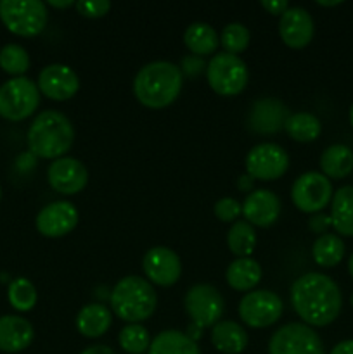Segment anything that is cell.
<instances>
[{"label":"cell","mask_w":353,"mask_h":354,"mask_svg":"<svg viewBox=\"0 0 353 354\" xmlns=\"http://www.w3.org/2000/svg\"><path fill=\"white\" fill-rule=\"evenodd\" d=\"M180 69H183V73H185L187 76H197L199 75V73H203V69H204V62H203V59L201 57H197V55H189V57H185L182 61V68Z\"/></svg>","instance_id":"obj_38"},{"label":"cell","mask_w":353,"mask_h":354,"mask_svg":"<svg viewBox=\"0 0 353 354\" xmlns=\"http://www.w3.org/2000/svg\"><path fill=\"white\" fill-rule=\"evenodd\" d=\"M7 299H9L10 306L14 310L23 311L24 313V311L33 310L35 304H37L38 294L30 280L24 279V277H19V279L10 282L9 290H7Z\"/></svg>","instance_id":"obj_31"},{"label":"cell","mask_w":353,"mask_h":354,"mask_svg":"<svg viewBox=\"0 0 353 354\" xmlns=\"http://www.w3.org/2000/svg\"><path fill=\"white\" fill-rule=\"evenodd\" d=\"M350 123H352V127H353V104H352V107H350Z\"/></svg>","instance_id":"obj_46"},{"label":"cell","mask_w":353,"mask_h":354,"mask_svg":"<svg viewBox=\"0 0 353 354\" xmlns=\"http://www.w3.org/2000/svg\"><path fill=\"white\" fill-rule=\"evenodd\" d=\"M227 244L237 258H249L256 248V232L248 221H234L228 230Z\"/></svg>","instance_id":"obj_30"},{"label":"cell","mask_w":353,"mask_h":354,"mask_svg":"<svg viewBox=\"0 0 353 354\" xmlns=\"http://www.w3.org/2000/svg\"><path fill=\"white\" fill-rule=\"evenodd\" d=\"M109 301L118 318L128 324H138L147 320L154 313L158 296L149 280L137 275H128L114 286Z\"/></svg>","instance_id":"obj_4"},{"label":"cell","mask_w":353,"mask_h":354,"mask_svg":"<svg viewBox=\"0 0 353 354\" xmlns=\"http://www.w3.org/2000/svg\"><path fill=\"white\" fill-rule=\"evenodd\" d=\"M75 7L78 14L93 19V17L106 16L111 9V2L109 0H80L75 3Z\"/></svg>","instance_id":"obj_36"},{"label":"cell","mask_w":353,"mask_h":354,"mask_svg":"<svg viewBox=\"0 0 353 354\" xmlns=\"http://www.w3.org/2000/svg\"><path fill=\"white\" fill-rule=\"evenodd\" d=\"M149 354H201V351L196 341L183 332L165 330L152 339Z\"/></svg>","instance_id":"obj_27"},{"label":"cell","mask_w":353,"mask_h":354,"mask_svg":"<svg viewBox=\"0 0 353 354\" xmlns=\"http://www.w3.org/2000/svg\"><path fill=\"white\" fill-rule=\"evenodd\" d=\"M331 221L334 230L345 237H353V187L338 189L332 196Z\"/></svg>","instance_id":"obj_23"},{"label":"cell","mask_w":353,"mask_h":354,"mask_svg":"<svg viewBox=\"0 0 353 354\" xmlns=\"http://www.w3.org/2000/svg\"><path fill=\"white\" fill-rule=\"evenodd\" d=\"M0 68L14 78L23 76L30 69V55L17 44H7L0 48Z\"/></svg>","instance_id":"obj_32"},{"label":"cell","mask_w":353,"mask_h":354,"mask_svg":"<svg viewBox=\"0 0 353 354\" xmlns=\"http://www.w3.org/2000/svg\"><path fill=\"white\" fill-rule=\"evenodd\" d=\"M120 346L128 354H142L147 351L151 346L147 328L141 324H128L120 332Z\"/></svg>","instance_id":"obj_33"},{"label":"cell","mask_w":353,"mask_h":354,"mask_svg":"<svg viewBox=\"0 0 353 354\" xmlns=\"http://www.w3.org/2000/svg\"><path fill=\"white\" fill-rule=\"evenodd\" d=\"M242 214L249 225L270 227L280 214V199L266 189L253 190L242 203Z\"/></svg>","instance_id":"obj_18"},{"label":"cell","mask_w":353,"mask_h":354,"mask_svg":"<svg viewBox=\"0 0 353 354\" xmlns=\"http://www.w3.org/2000/svg\"><path fill=\"white\" fill-rule=\"evenodd\" d=\"M40 90L26 76L10 78L0 86V116L7 121H23L37 111Z\"/></svg>","instance_id":"obj_6"},{"label":"cell","mask_w":353,"mask_h":354,"mask_svg":"<svg viewBox=\"0 0 353 354\" xmlns=\"http://www.w3.org/2000/svg\"><path fill=\"white\" fill-rule=\"evenodd\" d=\"M279 33L284 44L291 48H303L311 41L315 33L314 19L303 7H289L280 16Z\"/></svg>","instance_id":"obj_17"},{"label":"cell","mask_w":353,"mask_h":354,"mask_svg":"<svg viewBox=\"0 0 353 354\" xmlns=\"http://www.w3.org/2000/svg\"><path fill=\"white\" fill-rule=\"evenodd\" d=\"M291 304L308 327H325L339 317L341 290L324 273H305L291 286Z\"/></svg>","instance_id":"obj_1"},{"label":"cell","mask_w":353,"mask_h":354,"mask_svg":"<svg viewBox=\"0 0 353 354\" xmlns=\"http://www.w3.org/2000/svg\"><path fill=\"white\" fill-rule=\"evenodd\" d=\"M28 147L42 159H59L71 149L75 128L59 111H44L28 128Z\"/></svg>","instance_id":"obj_3"},{"label":"cell","mask_w":353,"mask_h":354,"mask_svg":"<svg viewBox=\"0 0 353 354\" xmlns=\"http://www.w3.org/2000/svg\"><path fill=\"white\" fill-rule=\"evenodd\" d=\"M211 342L224 354H239L248 346V334L239 324L230 320L218 322L211 330Z\"/></svg>","instance_id":"obj_22"},{"label":"cell","mask_w":353,"mask_h":354,"mask_svg":"<svg viewBox=\"0 0 353 354\" xmlns=\"http://www.w3.org/2000/svg\"><path fill=\"white\" fill-rule=\"evenodd\" d=\"M111 322H113L111 311L104 304L93 303L80 310L76 317V328L83 337L97 339L106 334L107 328L111 327Z\"/></svg>","instance_id":"obj_21"},{"label":"cell","mask_w":353,"mask_h":354,"mask_svg":"<svg viewBox=\"0 0 353 354\" xmlns=\"http://www.w3.org/2000/svg\"><path fill=\"white\" fill-rule=\"evenodd\" d=\"M38 90L51 100H68L80 90V78L69 66H45L38 75Z\"/></svg>","instance_id":"obj_16"},{"label":"cell","mask_w":353,"mask_h":354,"mask_svg":"<svg viewBox=\"0 0 353 354\" xmlns=\"http://www.w3.org/2000/svg\"><path fill=\"white\" fill-rule=\"evenodd\" d=\"M253 187V178L249 175H244L239 178V189L241 190H251Z\"/></svg>","instance_id":"obj_42"},{"label":"cell","mask_w":353,"mask_h":354,"mask_svg":"<svg viewBox=\"0 0 353 354\" xmlns=\"http://www.w3.org/2000/svg\"><path fill=\"white\" fill-rule=\"evenodd\" d=\"M318 6L322 7H334V6H339L341 3V0H332V2H325V0H317Z\"/></svg>","instance_id":"obj_44"},{"label":"cell","mask_w":353,"mask_h":354,"mask_svg":"<svg viewBox=\"0 0 353 354\" xmlns=\"http://www.w3.org/2000/svg\"><path fill=\"white\" fill-rule=\"evenodd\" d=\"M332 185L327 176L317 171H308L298 176L291 189V199L301 213H320L329 201H332Z\"/></svg>","instance_id":"obj_10"},{"label":"cell","mask_w":353,"mask_h":354,"mask_svg":"<svg viewBox=\"0 0 353 354\" xmlns=\"http://www.w3.org/2000/svg\"><path fill=\"white\" fill-rule=\"evenodd\" d=\"M220 44L227 50V54H241L249 45V31L244 24L230 23L221 30Z\"/></svg>","instance_id":"obj_34"},{"label":"cell","mask_w":353,"mask_h":354,"mask_svg":"<svg viewBox=\"0 0 353 354\" xmlns=\"http://www.w3.org/2000/svg\"><path fill=\"white\" fill-rule=\"evenodd\" d=\"M37 230L44 237H64L78 223V211L68 201H55L47 204L37 216Z\"/></svg>","instance_id":"obj_15"},{"label":"cell","mask_w":353,"mask_h":354,"mask_svg":"<svg viewBox=\"0 0 353 354\" xmlns=\"http://www.w3.org/2000/svg\"><path fill=\"white\" fill-rule=\"evenodd\" d=\"M227 283L234 290L246 292V290L255 289L262 280V268L258 263L251 258H239L228 265L225 273Z\"/></svg>","instance_id":"obj_24"},{"label":"cell","mask_w":353,"mask_h":354,"mask_svg":"<svg viewBox=\"0 0 353 354\" xmlns=\"http://www.w3.org/2000/svg\"><path fill=\"white\" fill-rule=\"evenodd\" d=\"M33 325L17 315L0 317V351L19 353L33 342Z\"/></svg>","instance_id":"obj_20"},{"label":"cell","mask_w":353,"mask_h":354,"mask_svg":"<svg viewBox=\"0 0 353 354\" xmlns=\"http://www.w3.org/2000/svg\"><path fill=\"white\" fill-rule=\"evenodd\" d=\"M182 83V69L173 62L154 61L138 69L134 80V93L142 106L163 109L179 97Z\"/></svg>","instance_id":"obj_2"},{"label":"cell","mask_w":353,"mask_h":354,"mask_svg":"<svg viewBox=\"0 0 353 354\" xmlns=\"http://www.w3.org/2000/svg\"><path fill=\"white\" fill-rule=\"evenodd\" d=\"M289 118L286 106L275 99L256 100L248 118V127L256 133H277Z\"/></svg>","instance_id":"obj_19"},{"label":"cell","mask_w":353,"mask_h":354,"mask_svg":"<svg viewBox=\"0 0 353 354\" xmlns=\"http://www.w3.org/2000/svg\"><path fill=\"white\" fill-rule=\"evenodd\" d=\"M322 175L327 178H345L353 171V152L343 144H334L320 156Z\"/></svg>","instance_id":"obj_25"},{"label":"cell","mask_w":353,"mask_h":354,"mask_svg":"<svg viewBox=\"0 0 353 354\" xmlns=\"http://www.w3.org/2000/svg\"><path fill=\"white\" fill-rule=\"evenodd\" d=\"M76 2H73V0H62V2H57V0H51L48 2V6L55 7V9H68V7L75 6Z\"/></svg>","instance_id":"obj_43"},{"label":"cell","mask_w":353,"mask_h":354,"mask_svg":"<svg viewBox=\"0 0 353 354\" xmlns=\"http://www.w3.org/2000/svg\"><path fill=\"white\" fill-rule=\"evenodd\" d=\"M0 21L17 37H37L47 26V6L40 0H0Z\"/></svg>","instance_id":"obj_5"},{"label":"cell","mask_w":353,"mask_h":354,"mask_svg":"<svg viewBox=\"0 0 353 354\" xmlns=\"http://www.w3.org/2000/svg\"><path fill=\"white\" fill-rule=\"evenodd\" d=\"M269 354H325L322 339L305 324H287L270 337Z\"/></svg>","instance_id":"obj_8"},{"label":"cell","mask_w":353,"mask_h":354,"mask_svg":"<svg viewBox=\"0 0 353 354\" xmlns=\"http://www.w3.org/2000/svg\"><path fill=\"white\" fill-rule=\"evenodd\" d=\"M262 7L269 14H280L282 16L289 9V2L287 0H262Z\"/></svg>","instance_id":"obj_39"},{"label":"cell","mask_w":353,"mask_h":354,"mask_svg":"<svg viewBox=\"0 0 353 354\" xmlns=\"http://www.w3.org/2000/svg\"><path fill=\"white\" fill-rule=\"evenodd\" d=\"M142 268L149 282L161 287L175 286L182 275V263L176 252L163 245L152 248L145 252Z\"/></svg>","instance_id":"obj_13"},{"label":"cell","mask_w":353,"mask_h":354,"mask_svg":"<svg viewBox=\"0 0 353 354\" xmlns=\"http://www.w3.org/2000/svg\"><path fill=\"white\" fill-rule=\"evenodd\" d=\"M348 272H350V275L353 277V254L350 256V261H348Z\"/></svg>","instance_id":"obj_45"},{"label":"cell","mask_w":353,"mask_h":354,"mask_svg":"<svg viewBox=\"0 0 353 354\" xmlns=\"http://www.w3.org/2000/svg\"><path fill=\"white\" fill-rule=\"evenodd\" d=\"M80 354H114L113 349L106 344H97V346H90V348L83 349Z\"/></svg>","instance_id":"obj_41"},{"label":"cell","mask_w":353,"mask_h":354,"mask_svg":"<svg viewBox=\"0 0 353 354\" xmlns=\"http://www.w3.org/2000/svg\"><path fill=\"white\" fill-rule=\"evenodd\" d=\"M289 168L287 152L280 145L265 142L258 144L246 156V171L253 180L270 182L284 175Z\"/></svg>","instance_id":"obj_12"},{"label":"cell","mask_w":353,"mask_h":354,"mask_svg":"<svg viewBox=\"0 0 353 354\" xmlns=\"http://www.w3.org/2000/svg\"><path fill=\"white\" fill-rule=\"evenodd\" d=\"M331 354H353V341L350 339V341L339 342V344H336L332 348Z\"/></svg>","instance_id":"obj_40"},{"label":"cell","mask_w":353,"mask_h":354,"mask_svg":"<svg viewBox=\"0 0 353 354\" xmlns=\"http://www.w3.org/2000/svg\"><path fill=\"white\" fill-rule=\"evenodd\" d=\"M0 199H2V189H0Z\"/></svg>","instance_id":"obj_47"},{"label":"cell","mask_w":353,"mask_h":354,"mask_svg":"<svg viewBox=\"0 0 353 354\" xmlns=\"http://www.w3.org/2000/svg\"><path fill=\"white\" fill-rule=\"evenodd\" d=\"M206 80L218 95L234 97L248 85V68L239 55L220 52L208 62Z\"/></svg>","instance_id":"obj_7"},{"label":"cell","mask_w":353,"mask_h":354,"mask_svg":"<svg viewBox=\"0 0 353 354\" xmlns=\"http://www.w3.org/2000/svg\"><path fill=\"white\" fill-rule=\"evenodd\" d=\"M47 178L52 189L64 196H75L85 189L89 171L85 165L75 158H59L48 166Z\"/></svg>","instance_id":"obj_14"},{"label":"cell","mask_w":353,"mask_h":354,"mask_svg":"<svg viewBox=\"0 0 353 354\" xmlns=\"http://www.w3.org/2000/svg\"><path fill=\"white\" fill-rule=\"evenodd\" d=\"M242 213V206L232 197H224L215 204V216L220 221L230 223V221L237 220L239 214Z\"/></svg>","instance_id":"obj_35"},{"label":"cell","mask_w":353,"mask_h":354,"mask_svg":"<svg viewBox=\"0 0 353 354\" xmlns=\"http://www.w3.org/2000/svg\"><path fill=\"white\" fill-rule=\"evenodd\" d=\"M284 130L296 142H314L320 135L322 124L315 114L296 113L289 114L286 124H284Z\"/></svg>","instance_id":"obj_29"},{"label":"cell","mask_w":353,"mask_h":354,"mask_svg":"<svg viewBox=\"0 0 353 354\" xmlns=\"http://www.w3.org/2000/svg\"><path fill=\"white\" fill-rule=\"evenodd\" d=\"M352 306H353V294H352Z\"/></svg>","instance_id":"obj_48"},{"label":"cell","mask_w":353,"mask_h":354,"mask_svg":"<svg viewBox=\"0 0 353 354\" xmlns=\"http://www.w3.org/2000/svg\"><path fill=\"white\" fill-rule=\"evenodd\" d=\"M308 227H310L311 232H315V234H318V235L327 234V228L332 227L331 216H329V214L317 213L315 216L310 218V221H308Z\"/></svg>","instance_id":"obj_37"},{"label":"cell","mask_w":353,"mask_h":354,"mask_svg":"<svg viewBox=\"0 0 353 354\" xmlns=\"http://www.w3.org/2000/svg\"><path fill=\"white\" fill-rule=\"evenodd\" d=\"M282 299L272 290H251L239 303V317L253 328H265L279 322Z\"/></svg>","instance_id":"obj_11"},{"label":"cell","mask_w":353,"mask_h":354,"mask_svg":"<svg viewBox=\"0 0 353 354\" xmlns=\"http://www.w3.org/2000/svg\"><path fill=\"white\" fill-rule=\"evenodd\" d=\"M311 256H314L315 263L322 268H332V266L339 265L345 256V242L339 235L334 234H324L314 242L311 248Z\"/></svg>","instance_id":"obj_28"},{"label":"cell","mask_w":353,"mask_h":354,"mask_svg":"<svg viewBox=\"0 0 353 354\" xmlns=\"http://www.w3.org/2000/svg\"><path fill=\"white\" fill-rule=\"evenodd\" d=\"M183 44L194 55H211L218 48L220 38L213 26L206 23H192L183 33Z\"/></svg>","instance_id":"obj_26"},{"label":"cell","mask_w":353,"mask_h":354,"mask_svg":"<svg viewBox=\"0 0 353 354\" xmlns=\"http://www.w3.org/2000/svg\"><path fill=\"white\" fill-rule=\"evenodd\" d=\"M185 311L197 328L215 327L224 315V297L210 283H196L185 294Z\"/></svg>","instance_id":"obj_9"}]
</instances>
